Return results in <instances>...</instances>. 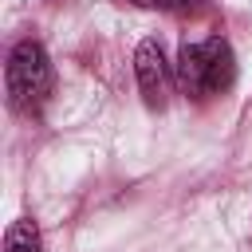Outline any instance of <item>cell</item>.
<instances>
[{
	"instance_id": "1",
	"label": "cell",
	"mask_w": 252,
	"mask_h": 252,
	"mask_svg": "<svg viewBox=\"0 0 252 252\" xmlns=\"http://www.w3.org/2000/svg\"><path fill=\"white\" fill-rule=\"evenodd\" d=\"M177 87L185 98L193 102H205L213 94H224L236 79V55L228 47V39L220 35H209V39H197V43H181L177 51Z\"/></svg>"
},
{
	"instance_id": "4",
	"label": "cell",
	"mask_w": 252,
	"mask_h": 252,
	"mask_svg": "<svg viewBox=\"0 0 252 252\" xmlns=\"http://www.w3.org/2000/svg\"><path fill=\"white\" fill-rule=\"evenodd\" d=\"M4 252H43V236L39 224L32 217H16L4 232Z\"/></svg>"
},
{
	"instance_id": "3",
	"label": "cell",
	"mask_w": 252,
	"mask_h": 252,
	"mask_svg": "<svg viewBox=\"0 0 252 252\" xmlns=\"http://www.w3.org/2000/svg\"><path fill=\"white\" fill-rule=\"evenodd\" d=\"M134 79H138L142 102L150 110H161L169 102V63H165L158 39H142L134 47Z\"/></svg>"
},
{
	"instance_id": "2",
	"label": "cell",
	"mask_w": 252,
	"mask_h": 252,
	"mask_svg": "<svg viewBox=\"0 0 252 252\" xmlns=\"http://www.w3.org/2000/svg\"><path fill=\"white\" fill-rule=\"evenodd\" d=\"M4 87H8V106L16 114H35L47 102V94L55 87V71H51V55L39 39H20L8 51Z\"/></svg>"
},
{
	"instance_id": "5",
	"label": "cell",
	"mask_w": 252,
	"mask_h": 252,
	"mask_svg": "<svg viewBox=\"0 0 252 252\" xmlns=\"http://www.w3.org/2000/svg\"><path fill=\"white\" fill-rule=\"evenodd\" d=\"M130 4H138V8H154V12H177V16H185V12H201V8H205V0H130Z\"/></svg>"
}]
</instances>
